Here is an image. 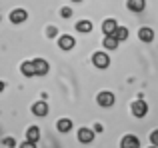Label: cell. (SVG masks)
I'll use <instances>...</instances> for the list:
<instances>
[{"instance_id":"6da1fadb","label":"cell","mask_w":158,"mask_h":148,"mask_svg":"<svg viewBox=\"0 0 158 148\" xmlns=\"http://www.w3.org/2000/svg\"><path fill=\"white\" fill-rule=\"evenodd\" d=\"M146 112H148V104L144 100L132 102V114H134L136 118H144V116H146Z\"/></svg>"},{"instance_id":"7a4b0ae2","label":"cell","mask_w":158,"mask_h":148,"mask_svg":"<svg viewBox=\"0 0 158 148\" xmlns=\"http://www.w3.org/2000/svg\"><path fill=\"white\" fill-rule=\"evenodd\" d=\"M92 62L96 68H108V64H110V58H108L106 52H96V54L92 56Z\"/></svg>"},{"instance_id":"3957f363","label":"cell","mask_w":158,"mask_h":148,"mask_svg":"<svg viewBox=\"0 0 158 148\" xmlns=\"http://www.w3.org/2000/svg\"><path fill=\"white\" fill-rule=\"evenodd\" d=\"M120 148H140V140L134 136V134H126L120 142Z\"/></svg>"},{"instance_id":"277c9868","label":"cell","mask_w":158,"mask_h":148,"mask_svg":"<svg viewBox=\"0 0 158 148\" xmlns=\"http://www.w3.org/2000/svg\"><path fill=\"white\" fill-rule=\"evenodd\" d=\"M96 100H98V104H100V106L108 108V106H112V104H114V94H112V92H106V90H104V92H100V94H98V98H96Z\"/></svg>"},{"instance_id":"5b68a950","label":"cell","mask_w":158,"mask_h":148,"mask_svg":"<svg viewBox=\"0 0 158 148\" xmlns=\"http://www.w3.org/2000/svg\"><path fill=\"white\" fill-rule=\"evenodd\" d=\"M78 140H80L82 144H90V142L94 140V132L90 128H80L78 130Z\"/></svg>"},{"instance_id":"8992f818","label":"cell","mask_w":158,"mask_h":148,"mask_svg":"<svg viewBox=\"0 0 158 148\" xmlns=\"http://www.w3.org/2000/svg\"><path fill=\"white\" fill-rule=\"evenodd\" d=\"M58 46H60L62 50H72V48H74V38L68 36V34L60 36V38H58Z\"/></svg>"},{"instance_id":"52a82bcc","label":"cell","mask_w":158,"mask_h":148,"mask_svg":"<svg viewBox=\"0 0 158 148\" xmlns=\"http://www.w3.org/2000/svg\"><path fill=\"white\" fill-rule=\"evenodd\" d=\"M118 30V24H116V20H104V24H102V32H104L106 36H112L114 32Z\"/></svg>"},{"instance_id":"ba28073f","label":"cell","mask_w":158,"mask_h":148,"mask_svg":"<svg viewBox=\"0 0 158 148\" xmlns=\"http://www.w3.org/2000/svg\"><path fill=\"white\" fill-rule=\"evenodd\" d=\"M32 112H34L36 116H46V114H48V104H46L44 100L36 102V104L32 106Z\"/></svg>"},{"instance_id":"9c48e42d","label":"cell","mask_w":158,"mask_h":148,"mask_svg":"<svg viewBox=\"0 0 158 148\" xmlns=\"http://www.w3.org/2000/svg\"><path fill=\"white\" fill-rule=\"evenodd\" d=\"M10 20L14 24H20V22H24L26 20V10H22V8H16V10H12V14H10Z\"/></svg>"},{"instance_id":"30bf717a","label":"cell","mask_w":158,"mask_h":148,"mask_svg":"<svg viewBox=\"0 0 158 148\" xmlns=\"http://www.w3.org/2000/svg\"><path fill=\"white\" fill-rule=\"evenodd\" d=\"M20 72L24 74V76H34L36 74V66H34V60H28V62H22V66H20Z\"/></svg>"},{"instance_id":"8fae6325","label":"cell","mask_w":158,"mask_h":148,"mask_svg":"<svg viewBox=\"0 0 158 148\" xmlns=\"http://www.w3.org/2000/svg\"><path fill=\"white\" fill-rule=\"evenodd\" d=\"M126 6H128V10H132V12H142L144 6H146V2H144V0H128Z\"/></svg>"},{"instance_id":"7c38bea8","label":"cell","mask_w":158,"mask_h":148,"mask_svg":"<svg viewBox=\"0 0 158 148\" xmlns=\"http://www.w3.org/2000/svg\"><path fill=\"white\" fill-rule=\"evenodd\" d=\"M138 36H140L142 42H152V40H154V30H152V28H140Z\"/></svg>"},{"instance_id":"4fadbf2b","label":"cell","mask_w":158,"mask_h":148,"mask_svg":"<svg viewBox=\"0 0 158 148\" xmlns=\"http://www.w3.org/2000/svg\"><path fill=\"white\" fill-rule=\"evenodd\" d=\"M34 66H36V74H40V76L48 74V62H46V60L36 58V60H34Z\"/></svg>"},{"instance_id":"5bb4252c","label":"cell","mask_w":158,"mask_h":148,"mask_svg":"<svg viewBox=\"0 0 158 148\" xmlns=\"http://www.w3.org/2000/svg\"><path fill=\"white\" fill-rule=\"evenodd\" d=\"M26 138L30 142H38V138H40V130H38V126H30V128L26 130Z\"/></svg>"},{"instance_id":"9a60e30c","label":"cell","mask_w":158,"mask_h":148,"mask_svg":"<svg viewBox=\"0 0 158 148\" xmlns=\"http://www.w3.org/2000/svg\"><path fill=\"white\" fill-rule=\"evenodd\" d=\"M118 42H120V40L116 38L114 34L106 36V38H104V48H108V50H116V48H118Z\"/></svg>"},{"instance_id":"2e32d148","label":"cell","mask_w":158,"mask_h":148,"mask_svg":"<svg viewBox=\"0 0 158 148\" xmlns=\"http://www.w3.org/2000/svg\"><path fill=\"white\" fill-rule=\"evenodd\" d=\"M76 30L82 32V34H88V32L92 30V22H90V20H80V22L76 24Z\"/></svg>"},{"instance_id":"e0dca14e","label":"cell","mask_w":158,"mask_h":148,"mask_svg":"<svg viewBox=\"0 0 158 148\" xmlns=\"http://www.w3.org/2000/svg\"><path fill=\"white\" fill-rule=\"evenodd\" d=\"M56 128L60 130V132H68V130L72 128V122H70L68 118H60V120H58V124H56Z\"/></svg>"},{"instance_id":"ac0fdd59","label":"cell","mask_w":158,"mask_h":148,"mask_svg":"<svg viewBox=\"0 0 158 148\" xmlns=\"http://www.w3.org/2000/svg\"><path fill=\"white\" fill-rule=\"evenodd\" d=\"M114 36L118 40H126L128 38V28H124V26H118V30L114 32Z\"/></svg>"},{"instance_id":"d6986e66","label":"cell","mask_w":158,"mask_h":148,"mask_svg":"<svg viewBox=\"0 0 158 148\" xmlns=\"http://www.w3.org/2000/svg\"><path fill=\"white\" fill-rule=\"evenodd\" d=\"M60 16H62V18H70V16H72V10H70L68 6L62 8V10H60Z\"/></svg>"},{"instance_id":"ffe728a7","label":"cell","mask_w":158,"mask_h":148,"mask_svg":"<svg viewBox=\"0 0 158 148\" xmlns=\"http://www.w3.org/2000/svg\"><path fill=\"white\" fill-rule=\"evenodd\" d=\"M150 142H152V146H158V130H154L150 134Z\"/></svg>"},{"instance_id":"44dd1931","label":"cell","mask_w":158,"mask_h":148,"mask_svg":"<svg viewBox=\"0 0 158 148\" xmlns=\"http://www.w3.org/2000/svg\"><path fill=\"white\" fill-rule=\"evenodd\" d=\"M20 148H36V142L26 140V142H22V144H20Z\"/></svg>"},{"instance_id":"7402d4cb","label":"cell","mask_w":158,"mask_h":148,"mask_svg":"<svg viewBox=\"0 0 158 148\" xmlns=\"http://www.w3.org/2000/svg\"><path fill=\"white\" fill-rule=\"evenodd\" d=\"M46 34H48V38L56 36V28H54V26H48V28H46Z\"/></svg>"},{"instance_id":"603a6c76","label":"cell","mask_w":158,"mask_h":148,"mask_svg":"<svg viewBox=\"0 0 158 148\" xmlns=\"http://www.w3.org/2000/svg\"><path fill=\"white\" fill-rule=\"evenodd\" d=\"M4 144H6V146H14L16 142H14V138H10V136H8V138H4Z\"/></svg>"},{"instance_id":"cb8c5ba5","label":"cell","mask_w":158,"mask_h":148,"mask_svg":"<svg viewBox=\"0 0 158 148\" xmlns=\"http://www.w3.org/2000/svg\"><path fill=\"white\" fill-rule=\"evenodd\" d=\"M72 2H82V0H72Z\"/></svg>"},{"instance_id":"d4e9b609","label":"cell","mask_w":158,"mask_h":148,"mask_svg":"<svg viewBox=\"0 0 158 148\" xmlns=\"http://www.w3.org/2000/svg\"><path fill=\"white\" fill-rule=\"evenodd\" d=\"M150 148H158V146H150Z\"/></svg>"}]
</instances>
